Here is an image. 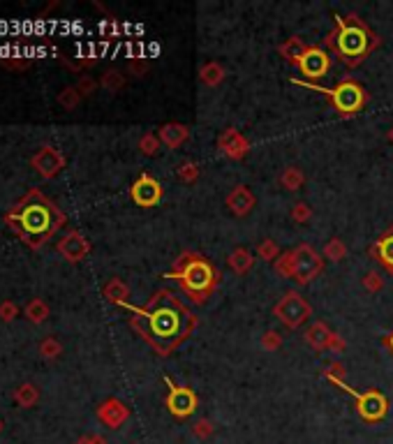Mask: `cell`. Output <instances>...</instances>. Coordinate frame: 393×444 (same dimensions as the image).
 Here are the masks:
<instances>
[{
	"label": "cell",
	"mask_w": 393,
	"mask_h": 444,
	"mask_svg": "<svg viewBox=\"0 0 393 444\" xmlns=\"http://www.w3.org/2000/svg\"><path fill=\"white\" fill-rule=\"evenodd\" d=\"M134 312L139 315L134 326L160 354H169L192 329V312L167 291H160L146 308Z\"/></svg>",
	"instance_id": "obj_1"
},
{
	"label": "cell",
	"mask_w": 393,
	"mask_h": 444,
	"mask_svg": "<svg viewBox=\"0 0 393 444\" xmlns=\"http://www.w3.org/2000/svg\"><path fill=\"white\" fill-rule=\"evenodd\" d=\"M282 345V338H280V333H275V331H266L264 333V338H261V347H266V350H278V347Z\"/></svg>",
	"instance_id": "obj_35"
},
{
	"label": "cell",
	"mask_w": 393,
	"mask_h": 444,
	"mask_svg": "<svg viewBox=\"0 0 393 444\" xmlns=\"http://www.w3.org/2000/svg\"><path fill=\"white\" fill-rule=\"evenodd\" d=\"M91 437V444H107V440L102 435H88Z\"/></svg>",
	"instance_id": "obj_43"
},
{
	"label": "cell",
	"mask_w": 393,
	"mask_h": 444,
	"mask_svg": "<svg viewBox=\"0 0 393 444\" xmlns=\"http://www.w3.org/2000/svg\"><path fill=\"white\" fill-rule=\"evenodd\" d=\"M313 218V211H310V206L308 204H296L294 208H292V220L294 222H301V225H306V222Z\"/></svg>",
	"instance_id": "obj_34"
},
{
	"label": "cell",
	"mask_w": 393,
	"mask_h": 444,
	"mask_svg": "<svg viewBox=\"0 0 393 444\" xmlns=\"http://www.w3.org/2000/svg\"><path fill=\"white\" fill-rule=\"evenodd\" d=\"M171 278H176V280L183 284V289L188 291L195 301H204V298L211 294L218 275L206 259H202V257H190V259L181 266V271L171 273Z\"/></svg>",
	"instance_id": "obj_3"
},
{
	"label": "cell",
	"mask_w": 393,
	"mask_h": 444,
	"mask_svg": "<svg viewBox=\"0 0 393 444\" xmlns=\"http://www.w3.org/2000/svg\"><path fill=\"white\" fill-rule=\"evenodd\" d=\"M306 340L310 347H315V350H326V347L329 350H335V347L338 350H344V343L324 322L310 324L306 331Z\"/></svg>",
	"instance_id": "obj_12"
},
{
	"label": "cell",
	"mask_w": 393,
	"mask_h": 444,
	"mask_svg": "<svg viewBox=\"0 0 393 444\" xmlns=\"http://www.w3.org/2000/svg\"><path fill=\"white\" fill-rule=\"evenodd\" d=\"M389 345H391V350H393V333H391V338H389Z\"/></svg>",
	"instance_id": "obj_45"
},
{
	"label": "cell",
	"mask_w": 393,
	"mask_h": 444,
	"mask_svg": "<svg viewBox=\"0 0 393 444\" xmlns=\"http://www.w3.org/2000/svg\"><path fill=\"white\" fill-rule=\"evenodd\" d=\"M257 255L261 257L264 262H275L278 259V255H280V248H278V243L271 241V239H264L257 246Z\"/></svg>",
	"instance_id": "obj_27"
},
{
	"label": "cell",
	"mask_w": 393,
	"mask_h": 444,
	"mask_svg": "<svg viewBox=\"0 0 393 444\" xmlns=\"http://www.w3.org/2000/svg\"><path fill=\"white\" fill-rule=\"evenodd\" d=\"M0 433H3V419H0Z\"/></svg>",
	"instance_id": "obj_47"
},
{
	"label": "cell",
	"mask_w": 393,
	"mask_h": 444,
	"mask_svg": "<svg viewBox=\"0 0 393 444\" xmlns=\"http://www.w3.org/2000/svg\"><path fill=\"white\" fill-rule=\"evenodd\" d=\"M128 414H130L128 407L123 405L121 400H116V398L102 402V407L98 409L100 421L105 423V426H109V428H119L121 423L128 419Z\"/></svg>",
	"instance_id": "obj_17"
},
{
	"label": "cell",
	"mask_w": 393,
	"mask_h": 444,
	"mask_svg": "<svg viewBox=\"0 0 393 444\" xmlns=\"http://www.w3.org/2000/svg\"><path fill=\"white\" fill-rule=\"evenodd\" d=\"M278 180H280L282 187H287V190H299V187L306 183V176H303L296 166H287V169L280 173Z\"/></svg>",
	"instance_id": "obj_22"
},
{
	"label": "cell",
	"mask_w": 393,
	"mask_h": 444,
	"mask_svg": "<svg viewBox=\"0 0 393 444\" xmlns=\"http://www.w3.org/2000/svg\"><path fill=\"white\" fill-rule=\"evenodd\" d=\"M128 294H130V291H128V287H125V284H123L121 280H116V278H114V280L109 282L107 287H105V296H107V298H109V301H112V303L125 305V301H128Z\"/></svg>",
	"instance_id": "obj_23"
},
{
	"label": "cell",
	"mask_w": 393,
	"mask_h": 444,
	"mask_svg": "<svg viewBox=\"0 0 393 444\" xmlns=\"http://www.w3.org/2000/svg\"><path fill=\"white\" fill-rule=\"evenodd\" d=\"M160 137L157 135H143L141 139H139V148H141V153L143 155H157V151H160Z\"/></svg>",
	"instance_id": "obj_30"
},
{
	"label": "cell",
	"mask_w": 393,
	"mask_h": 444,
	"mask_svg": "<svg viewBox=\"0 0 393 444\" xmlns=\"http://www.w3.org/2000/svg\"><path fill=\"white\" fill-rule=\"evenodd\" d=\"M329 67H331L329 53L320 46H308V51L299 60V69L308 79H322V76H326Z\"/></svg>",
	"instance_id": "obj_11"
},
{
	"label": "cell",
	"mask_w": 393,
	"mask_h": 444,
	"mask_svg": "<svg viewBox=\"0 0 393 444\" xmlns=\"http://www.w3.org/2000/svg\"><path fill=\"white\" fill-rule=\"evenodd\" d=\"M33 166H35L44 178H53L65 166V160L56 148H51V146H42L37 155L33 157Z\"/></svg>",
	"instance_id": "obj_14"
},
{
	"label": "cell",
	"mask_w": 393,
	"mask_h": 444,
	"mask_svg": "<svg viewBox=\"0 0 393 444\" xmlns=\"http://www.w3.org/2000/svg\"><path fill=\"white\" fill-rule=\"evenodd\" d=\"M178 178H181L183 183H195L199 178V166L195 162H183L178 166Z\"/></svg>",
	"instance_id": "obj_32"
},
{
	"label": "cell",
	"mask_w": 393,
	"mask_h": 444,
	"mask_svg": "<svg viewBox=\"0 0 393 444\" xmlns=\"http://www.w3.org/2000/svg\"><path fill=\"white\" fill-rule=\"evenodd\" d=\"M130 197L137 206H155L157 201L162 199V185L157 183L153 176H148V173H141L139 178L134 180V185L130 187Z\"/></svg>",
	"instance_id": "obj_10"
},
{
	"label": "cell",
	"mask_w": 393,
	"mask_h": 444,
	"mask_svg": "<svg viewBox=\"0 0 393 444\" xmlns=\"http://www.w3.org/2000/svg\"><path fill=\"white\" fill-rule=\"evenodd\" d=\"M157 137H160V142L164 146H169V148H178V146L190 137V130H188V125H183V123H167L160 128Z\"/></svg>",
	"instance_id": "obj_18"
},
{
	"label": "cell",
	"mask_w": 393,
	"mask_h": 444,
	"mask_svg": "<svg viewBox=\"0 0 393 444\" xmlns=\"http://www.w3.org/2000/svg\"><path fill=\"white\" fill-rule=\"evenodd\" d=\"M389 139H391V144H393V130L389 132Z\"/></svg>",
	"instance_id": "obj_46"
},
{
	"label": "cell",
	"mask_w": 393,
	"mask_h": 444,
	"mask_svg": "<svg viewBox=\"0 0 393 444\" xmlns=\"http://www.w3.org/2000/svg\"><path fill=\"white\" fill-rule=\"evenodd\" d=\"M130 72L141 76L143 72H146V62H143V60H130Z\"/></svg>",
	"instance_id": "obj_41"
},
{
	"label": "cell",
	"mask_w": 393,
	"mask_h": 444,
	"mask_svg": "<svg viewBox=\"0 0 393 444\" xmlns=\"http://www.w3.org/2000/svg\"><path fill=\"white\" fill-rule=\"evenodd\" d=\"M192 430H195V435L199 437V440H206V437L213 433V426H211V421L202 419V421H197L195 426H192Z\"/></svg>",
	"instance_id": "obj_36"
},
{
	"label": "cell",
	"mask_w": 393,
	"mask_h": 444,
	"mask_svg": "<svg viewBox=\"0 0 393 444\" xmlns=\"http://www.w3.org/2000/svg\"><path fill=\"white\" fill-rule=\"evenodd\" d=\"M58 253L63 255L67 262H81L91 253V243L79 232H70L67 236H63V241H58Z\"/></svg>",
	"instance_id": "obj_15"
},
{
	"label": "cell",
	"mask_w": 393,
	"mask_h": 444,
	"mask_svg": "<svg viewBox=\"0 0 393 444\" xmlns=\"http://www.w3.org/2000/svg\"><path fill=\"white\" fill-rule=\"evenodd\" d=\"M363 284L368 291H377V289H382V278H379L377 273H368L363 278Z\"/></svg>",
	"instance_id": "obj_37"
},
{
	"label": "cell",
	"mask_w": 393,
	"mask_h": 444,
	"mask_svg": "<svg viewBox=\"0 0 393 444\" xmlns=\"http://www.w3.org/2000/svg\"><path fill=\"white\" fill-rule=\"evenodd\" d=\"M273 264H275V271H278L282 278H294V250H289V253H285Z\"/></svg>",
	"instance_id": "obj_28"
},
{
	"label": "cell",
	"mask_w": 393,
	"mask_h": 444,
	"mask_svg": "<svg viewBox=\"0 0 393 444\" xmlns=\"http://www.w3.org/2000/svg\"><path fill=\"white\" fill-rule=\"evenodd\" d=\"M322 257L315 253L310 246H299L294 250V278L299 284H308L313 278L322 273Z\"/></svg>",
	"instance_id": "obj_8"
},
{
	"label": "cell",
	"mask_w": 393,
	"mask_h": 444,
	"mask_svg": "<svg viewBox=\"0 0 393 444\" xmlns=\"http://www.w3.org/2000/svg\"><path fill=\"white\" fill-rule=\"evenodd\" d=\"M95 86H98V83H95L91 76H84V79L79 81V86H77V90L81 95H91L93 90H95Z\"/></svg>",
	"instance_id": "obj_40"
},
{
	"label": "cell",
	"mask_w": 393,
	"mask_h": 444,
	"mask_svg": "<svg viewBox=\"0 0 393 444\" xmlns=\"http://www.w3.org/2000/svg\"><path fill=\"white\" fill-rule=\"evenodd\" d=\"M164 382H167V386H169V395H167L169 412L178 416V419H188V416L197 409V402H199L195 391L188 386H176L169 377H164Z\"/></svg>",
	"instance_id": "obj_9"
},
{
	"label": "cell",
	"mask_w": 393,
	"mask_h": 444,
	"mask_svg": "<svg viewBox=\"0 0 393 444\" xmlns=\"http://www.w3.org/2000/svg\"><path fill=\"white\" fill-rule=\"evenodd\" d=\"M273 312L289 329H296V326H301L310 317V305L303 301L296 291H287V294L280 298V303L273 308Z\"/></svg>",
	"instance_id": "obj_7"
},
{
	"label": "cell",
	"mask_w": 393,
	"mask_h": 444,
	"mask_svg": "<svg viewBox=\"0 0 393 444\" xmlns=\"http://www.w3.org/2000/svg\"><path fill=\"white\" fill-rule=\"evenodd\" d=\"M218 148L222 151L227 157L241 160L247 151H250V144H247V139L241 135L236 128H227L222 135L218 137Z\"/></svg>",
	"instance_id": "obj_13"
},
{
	"label": "cell",
	"mask_w": 393,
	"mask_h": 444,
	"mask_svg": "<svg viewBox=\"0 0 393 444\" xmlns=\"http://www.w3.org/2000/svg\"><path fill=\"white\" fill-rule=\"evenodd\" d=\"M26 315H28V319H33L35 324H40V322H44L46 315H49V308H46V303L42 298H35V301H30L26 305Z\"/></svg>",
	"instance_id": "obj_26"
},
{
	"label": "cell",
	"mask_w": 393,
	"mask_h": 444,
	"mask_svg": "<svg viewBox=\"0 0 393 444\" xmlns=\"http://www.w3.org/2000/svg\"><path fill=\"white\" fill-rule=\"evenodd\" d=\"M338 386L344 388L349 395H354V400H356V409H358V414L363 416L365 421H379V419H384L386 416V409H389V402H386V398L379 391H363V393H358L354 391L351 386H347L344 382H335Z\"/></svg>",
	"instance_id": "obj_6"
},
{
	"label": "cell",
	"mask_w": 393,
	"mask_h": 444,
	"mask_svg": "<svg viewBox=\"0 0 393 444\" xmlns=\"http://www.w3.org/2000/svg\"><path fill=\"white\" fill-rule=\"evenodd\" d=\"M58 352H60V345L53 338L44 340V343H42V354H44V357H56Z\"/></svg>",
	"instance_id": "obj_38"
},
{
	"label": "cell",
	"mask_w": 393,
	"mask_h": 444,
	"mask_svg": "<svg viewBox=\"0 0 393 444\" xmlns=\"http://www.w3.org/2000/svg\"><path fill=\"white\" fill-rule=\"evenodd\" d=\"M278 51H280L282 58H287L289 62H296V65H299L301 56L308 51V46L303 44V42H301L299 37H289V40L285 42V44L278 46Z\"/></svg>",
	"instance_id": "obj_21"
},
{
	"label": "cell",
	"mask_w": 393,
	"mask_h": 444,
	"mask_svg": "<svg viewBox=\"0 0 393 444\" xmlns=\"http://www.w3.org/2000/svg\"><path fill=\"white\" fill-rule=\"evenodd\" d=\"M324 255L333 262H340V259H344V255H347V248H344V243L340 239H331L326 243V248H324Z\"/></svg>",
	"instance_id": "obj_29"
},
{
	"label": "cell",
	"mask_w": 393,
	"mask_h": 444,
	"mask_svg": "<svg viewBox=\"0 0 393 444\" xmlns=\"http://www.w3.org/2000/svg\"><path fill=\"white\" fill-rule=\"evenodd\" d=\"M199 74H202V81L209 83V86H218L220 81L225 79V69L218 65V62H209V65H204L199 69Z\"/></svg>",
	"instance_id": "obj_25"
},
{
	"label": "cell",
	"mask_w": 393,
	"mask_h": 444,
	"mask_svg": "<svg viewBox=\"0 0 393 444\" xmlns=\"http://www.w3.org/2000/svg\"><path fill=\"white\" fill-rule=\"evenodd\" d=\"M5 65H10V67H24V65H28V60H5Z\"/></svg>",
	"instance_id": "obj_42"
},
{
	"label": "cell",
	"mask_w": 393,
	"mask_h": 444,
	"mask_svg": "<svg viewBox=\"0 0 393 444\" xmlns=\"http://www.w3.org/2000/svg\"><path fill=\"white\" fill-rule=\"evenodd\" d=\"M229 266L234 268V273H238V275H243L247 273V271L252 268V264H254V255L250 253V250H245V248H236L234 253L229 255Z\"/></svg>",
	"instance_id": "obj_19"
},
{
	"label": "cell",
	"mask_w": 393,
	"mask_h": 444,
	"mask_svg": "<svg viewBox=\"0 0 393 444\" xmlns=\"http://www.w3.org/2000/svg\"><path fill=\"white\" fill-rule=\"evenodd\" d=\"M15 315H17V305H15V303L5 301L3 305H0V317H3L5 322H10V319H15Z\"/></svg>",
	"instance_id": "obj_39"
},
{
	"label": "cell",
	"mask_w": 393,
	"mask_h": 444,
	"mask_svg": "<svg viewBox=\"0 0 393 444\" xmlns=\"http://www.w3.org/2000/svg\"><path fill=\"white\" fill-rule=\"evenodd\" d=\"M227 206L232 208L234 215L243 218V215H247L254 208V194L245 185H236L229 192V197H227Z\"/></svg>",
	"instance_id": "obj_16"
},
{
	"label": "cell",
	"mask_w": 393,
	"mask_h": 444,
	"mask_svg": "<svg viewBox=\"0 0 393 444\" xmlns=\"http://www.w3.org/2000/svg\"><path fill=\"white\" fill-rule=\"evenodd\" d=\"M77 444H91V437H81V440H77Z\"/></svg>",
	"instance_id": "obj_44"
},
{
	"label": "cell",
	"mask_w": 393,
	"mask_h": 444,
	"mask_svg": "<svg viewBox=\"0 0 393 444\" xmlns=\"http://www.w3.org/2000/svg\"><path fill=\"white\" fill-rule=\"evenodd\" d=\"M102 86H105L107 90H121L123 86H125V79H123L121 72H116V69H109V72H105V76H102Z\"/></svg>",
	"instance_id": "obj_31"
},
{
	"label": "cell",
	"mask_w": 393,
	"mask_h": 444,
	"mask_svg": "<svg viewBox=\"0 0 393 444\" xmlns=\"http://www.w3.org/2000/svg\"><path fill=\"white\" fill-rule=\"evenodd\" d=\"M15 400H17L21 407H33V405H35V402L40 400V393H37V388L33 386V384H24V386L17 388Z\"/></svg>",
	"instance_id": "obj_24"
},
{
	"label": "cell",
	"mask_w": 393,
	"mask_h": 444,
	"mask_svg": "<svg viewBox=\"0 0 393 444\" xmlns=\"http://www.w3.org/2000/svg\"><path fill=\"white\" fill-rule=\"evenodd\" d=\"M349 19L351 21L335 17V24L340 28L335 35V49L347 62H358L370 51V35L358 24L356 17H349Z\"/></svg>",
	"instance_id": "obj_4"
},
{
	"label": "cell",
	"mask_w": 393,
	"mask_h": 444,
	"mask_svg": "<svg viewBox=\"0 0 393 444\" xmlns=\"http://www.w3.org/2000/svg\"><path fill=\"white\" fill-rule=\"evenodd\" d=\"M294 83H299V86H308V88L317 90V93L329 95V100L333 102L335 111H340L342 116L356 114V111L365 104V90L351 79L338 83L335 88H322V86H315V83H306V81H299V79H294Z\"/></svg>",
	"instance_id": "obj_5"
},
{
	"label": "cell",
	"mask_w": 393,
	"mask_h": 444,
	"mask_svg": "<svg viewBox=\"0 0 393 444\" xmlns=\"http://www.w3.org/2000/svg\"><path fill=\"white\" fill-rule=\"evenodd\" d=\"M65 215L58 211L51 199H46L40 190H30L15 204L8 213V225L21 236V241L30 248H42L53 234L63 227Z\"/></svg>",
	"instance_id": "obj_2"
},
{
	"label": "cell",
	"mask_w": 393,
	"mask_h": 444,
	"mask_svg": "<svg viewBox=\"0 0 393 444\" xmlns=\"http://www.w3.org/2000/svg\"><path fill=\"white\" fill-rule=\"evenodd\" d=\"M372 253L377 255V259L384 264L386 268L393 271V234H386L382 236L377 243H375V248H372Z\"/></svg>",
	"instance_id": "obj_20"
},
{
	"label": "cell",
	"mask_w": 393,
	"mask_h": 444,
	"mask_svg": "<svg viewBox=\"0 0 393 444\" xmlns=\"http://www.w3.org/2000/svg\"><path fill=\"white\" fill-rule=\"evenodd\" d=\"M60 104H63V107H67V109H74L79 104V100H81V93L77 88H65L63 93H60Z\"/></svg>",
	"instance_id": "obj_33"
}]
</instances>
